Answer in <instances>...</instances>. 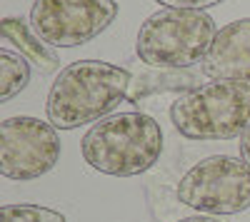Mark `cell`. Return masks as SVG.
<instances>
[{"mask_svg": "<svg viewBox=\"0 0 250 222\" xmlns=\"http://www.w3.org/2000/svg\"><path fill=\"white\" fill-rule=\"evenodd\" d=\"M155 3L165 8H180V10H205V8L225 3V0H155Z\"/></svg>", "mask_w": 250, "mask_h": 222, "instance_id": "4fadbf2b", "label": "cell"}, {"mask_svg": "<svg viewBox=\"0 0 250 222\" xmlns=\"http://www.w3.org/2000/svg\"><path fill=\"white\" fill-rule=\"evenodd\" d=\"M133 75L105 60H75L53 80L45 97V115L55 130H75L100 123L128 100Z\"/></svg>", "mask_w": 250, "mask_h": 222, "instance_id": "6da1fadb", "label": "cell"}, {"mask_svg": "<svg viewBox=\"0 0 250 222\" xmlns=\"http://www.w3.org/2000/svg\"><path fill=\"white\" fill-rule=\"evenodd\" d=\"M175 195L200 215H240L250 207V165L243 157L210 155L180 177Z\"/></svg>", "mask_w": 250, "mask_h": 222, "instance_id": "5b68a950", "label": "cell"}, {"mask_svg": "<svg viewBox=\"0 0 250 222\" xmlns=\"http://www.w3.org/2000/svg\"><path fill=\"white\" fill-rule=\"evenodd\" d=\"M178 222H220L218 217H210V215H193V217H183Z\"/></svg>", "mask_w": 250, "mask_h": 222, "instance_id": "9a60e30c", "label": "cell"}, {"mask_svg": "<svg viewBox=\"0 0 250 222\" xmlns=\"http://www.w3.org/2000/svg\"><path fill=\"white\" fill-rule=\"evenodd\" d=\"M80 155L100 175L135 177L160 160L163 130L145 112H113L83 135Z\"/></svg>", "mask_w": 250, "mask_h": 222, "instance_id": "7a4b0ae2", "label": "cell"}, {"mask_svg": "<svg viewBox=\"0 0 250 222\" xmlns=\"http://www.w3.org/2000/svg\"><path fill=\"white\" fill-rule=\"evenodd\" d=\"M200 75L198 73H190V70H148L138 75L133 83H130V92H128V100L130 103H138V100L148 97V95H155V92H190L195 88H200Z\"/></svg>", "mask_w": 250, "mask_h": 222, "instance_id": "30bf717a", "label": "cell"}, {"mask_svg": "<svg viewBox=\"0 0 250 222\" xmlns=\"http://www.w3.org/2000/svg\"><path fill=\"white\" fill-rule=\"evenodd\" d=\"M240 157L250 165V128H248V130L243 132V137H240Z\"/></svg>", "mask_w": 250, "mask_h": 222, "instance_id": "5bb4252c", "label": "cell"}, {"mask_svg": "<svg viewBox=\"0 0 250 222\" xmlns=\"http://www.w3.org/2000/svg\"><path fill=\"white\" fill-rule=\"evenodd\" d=\"M218 35L205 10L160 8L143 20L135 53L153 70H190L203 63Z\"/></svg>", "mask_w": 250, "mask_h": 222, "instance_id": "3957f363", "label": "cell"}, {"mask_svg": "<svg viewBox=\"0 0 250 222\" xmlns=\"http://www.w3.org/2000/svg\"><path fill=\"white\" fill-rule=\"evenodd\" d=\"M115 18V0H35L30 5V28L55 50L90 43Z\"/></svg>", "mask_w": 250, "mask_h": 222, "instance_id": "52a82bcc", "label": "cell"}, {"mask_svg": "<svg viewBox=\"0 0 250 222\" xmlns=\"http://www.w3.org/2000/svg\"><path fill=\"white\" fill-rule=\"evenodd\" d=\"M0 222H65V215L43 205L20 203V205H3Z\"/></svg>", "mask_w": 250, "mask_h": 222, "instance_id": "7c38bea8", "label": "cell"}, {"mask_svg": "<svg viewBox=\"0 0 250 222\" xmlns=\"http://www.w3.org/2000/svg\"><path fill=\"white\" fill-rule=\"evenodd\" d=\"M175 130L188 140H233L250 128V83L208 80L170 105Z\"/></svg>", "mask_w": 250, "mask_h": 222, "instance_id": "277c9868", "label": "cell"}, {"mask_svg": "<svg viewBox=\"0 0 250 222\" xmlns=\"http://www.w3.org/2000/svg\"><path fill=\"white\" fill-rule=\"evenodd\" d=\"M30 83V63L8 48L0 50V103H8Z\"/></svg>", "mask_w": 250, "mask_h": 222, "instance_id": "8fae6325", "label": "cell"}, {"mask_svg": "<svg viewBox=\"0 0 250 222\" xmlns=\"http://www.w3.org/2000/svg\"><path fill=\"white\" fill-rule=\"evenodd\" d=\"M0 33H3L5 43L15 45L18 53L23 55L30 65H35L40 73H55L60 68V57H58L55 48H50L23 18H13V15L3 18L0 20Z\"/></svg>", "mask_w": 250, "mask_h": 222, "instance_id": "9c48e42d", "label": "cell"}, {"mask_svg": "<svg viewBox=\"0 0 250 222\" xmlns=\"http://www.w3.org/2000/svg\"><path fill=\"white\" fill-rule=\"evenodd\" d=\"M200 73L210 80L250 83V18L233 20L218 30Z\"/></svg>", "mask_w": 250, "mask_h": 222, "instance_id": "ba28073f", "label": "cell"}, {"mask_svg": "<svg viewBox=\"0 0 250 222\" xmlns=\"http://www.w3.org/2000/svg\"><path fill=\"white\" fill-rule=\"evenodd\" d=\"M58 130L40 117L15 115L0 123V172L8 180L30 183L48 175L60 160Z\"/></svg>", "mask_w": 250, "mask_h": 222, "instance_id": "8992f818", "label": "cell"}]
</instances>
